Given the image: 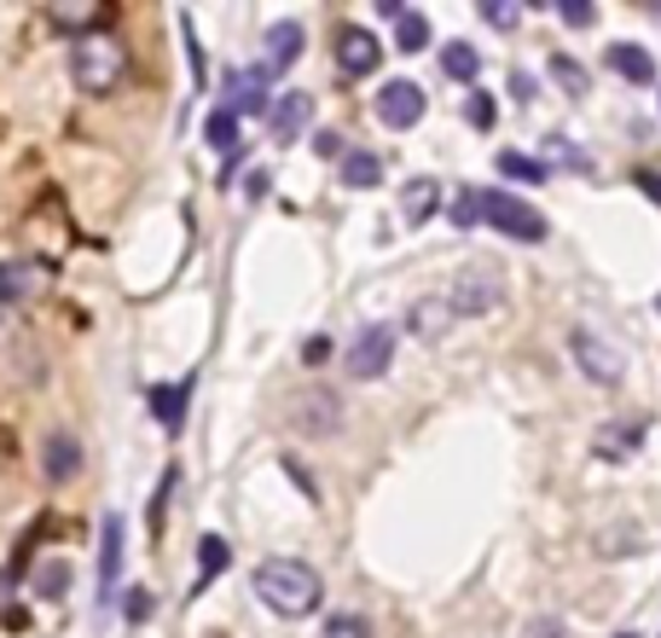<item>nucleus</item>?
I'll return each instance as SVG.
<instances>
[{"label":"nucleus","mask_w":661,"mask_h":638,"mask_svg":"<svg viewBox=\"0 0 661 638\" xmlns=\"http://www.w3.org/2000/svg\"><path fill=\"white\" fill-rule=\"evenodd\" d=\"M319 575L302 558H267L262 569H256V598L267 603L274 615H284V621H302V615H314V603H319Z\"/></svg>","instance_id":"1"},{"label":"nucleus","mask_w":661,"mask_h":638,"mask_svg":"<svg viewBox=\"0 0 661 638\" xmlns=\"http://www.w3.org/2000/svg\"><path fill=\"white\" fill-rule=\"evenodd\" d=\"M71 76H76V88L81 93H111L116 81L128 76V47L116 41V36H88V41H76L71 47Z\"/></svg>","instance_id":"2"},{"label":"nucleus","mask_w":661,"mask_h":638,"mask_svg":"<svg viewBox=\"0 0 661 638\" xmlns=\"http://www.w3.org/2000/svg\"><path fill=\"white\" fill-rule=\"evenodd\" d=\"M569 355H574V366H581L592 383H603V390H615V383L626 378V348L609 343L603 331H592V326L569 331Z\"/></svg>","instance_id":"3"},{"label":"nucleus","mask_w":661,"mask_h":638,"mask_svg":"<svg viewBox=\"0 0 661 638\" xmlns=\"http://www.w3.org/2000/svg\"><path fill=\"white\" fill-rule=\"evenodd\" d=\"M482 221L499 227L505 239H517V244H539V239H546V215H539L534 204H522L517 192H482Z\"/></svg>","instance_id":"4"},{"label":"nucleus","mask_w":661,"mask_h":638,"mask_svg":"<svg viewBox=\"0 0 661 638\" xmlns=\"http://www.w3.org/2000/svg\"><path fill=\"white\" fill-rule=\"evenodd\" d=\"M453 314H470V319H476V314H494L499 308V296H505V284H499V273H494V267H465V273L459 279H453Z\"/></svg>","instance_id":"5"},{"label":"nucleus","mask_w":661,"mask_h":638,"mask_svg":"<svg viewBox=\"0 0 661 638\" xmlns=\"http://www.w3.org/2000/svg\"><path fill=\"white\" fill-rule=\"evenodd\" d=\"M423 105H430V99H423V88H418V81H406V76L383 81L378 99H371V111H378L383 128H412L418 116H423Z\"/></svg>","instance_id":"6"},{"label":"nucleus","mask_w":661,"mask_h":638,"mask_svg":"<svg viewBox=\"0 0 661 638\" xmlns=\"http://www.w3.org/2000/svg\"><path fill=\"white\" fill-rule=\"evenodd\" d=\"M395 360V326H366L348 343V378H383Z\"/></svg>","instance_id":"7"},{"label":"nucleus","mask_w":661,"mask_h":638,"mask_svg":"<svg viewBox=\"0 0 661 638\" xmlns=\"http://www.w3.org/2000/svg\"><path fill=\"white\" fill-rule=\"evenodd\" d=\"M378 59H383V47H378L371 29H360V24L336 29V71H343V76H371V71H378Z\"/></svg>","instance_id":"8"},{"label":"nucleus","mask_w":661,"mask_h":638,"mask_svg":"<svg viewBox=\"0 0 661 638\" xmlns=\"http://www.w3.org/2000/svg\"><path fill=\"white\" fill-rule=\"evenodd\" d=\"M227 93H232V105H227L232 116H262V111H274L262 64H244V71H232V76H227Z\"/></svg>","instance_id":"9"},{"label":"nucleus","mask_w":661,"mask_h":638,"mask_svg":"<svg viewBox=\"0 0 661 638\" xmlns=\"http://www.w3.org/2000/svg\"><path fill=\"white\" fill-rule=\"evenodd\" d=\"M406 326L418 331V337H447L453 326H459V314H453V296L435 291V296H418L412 314H406Z\"/></svg>","instance_id":"10"},{"label":"nucleus","mask_w":661,"mask_h":638,"mask_svg":"<svg viewBox=\"0 0 661 638\" xmlns=\"http://www.w3.org/2000/svg\"><path fill=\"white\" fill-rule=\"evenodd\" d=\"M41 470H47V482H71L76 470H81V442H76L71 430H53V435H47Z\"/></svg>","instance_id":"11"},{"label":"nucleus","mask_w":661,"mask_h":638,"mask_svg":"<svg viewBox=\"0 0 661 638\" xmlns=\"http://www.w3.org/2000/svg\"><path fill=\"white\" fill-rule=\"evenodd\" d=\"M116 575H123V516H105V540H99V603H111Z\"/></svg>","instance_id":"12"},{"label":"nucleus","mask_w":661,"mask_h":638,"mask_svg":"<svg viewBox=\"0 0 661 638\" xmlns=\"http://www.w3.org/2000/svg\"><path fill=\"white\" fill-rule=\"evenodd\" d=\"M291 412H296V430H308V435H331V430H336V412H343V400L326 395V390H314V395L291 400Z\"/></svg>","instance_id":"13"},{"label":"nucleus","mask_w":661,"mask_h":638,"mask_svg":"<svg viewBox=\"0 0 661 638\" xmlns=\"http://www.w3.org/2000/svg\"><path fill=\"white\" fill-rule=\"evenodd\" d=\"M151 412H157V424L168 430V435H180V424H186V400H192V378L186 383H151Z\"/></svg>","instance_id":"14"},{"label":"nucleus","mask_w":661,"mask_h":638,"mask_svg":"<svg viewBox=\"0 0 661 638\" xmlns=\"http://www.w3.org/2000/svg\"><path fill=\"white\" fill-rule=\"evenodd\" d=\"M47 18H53V29H64V36L88 41V36H99V29L111 24V7H99V0H88V7H53Z\"/></svg>","instance_id":"15"},{"label":"nucleus","mask_w":661,"mask_h":638,"mask_svg":"<svg viewBox=\"0 0 661 638\" xmlns=\"http://www.w3.org/2000/svg\"><path fill=\"white\" fill-rule=\"evenodd\" d=\"M302 41H308V29H302L296 18H284L267 29V76L274 71H291V64L302 59Z\"/></svg>","instance_id":"16"},{"label":"nucleus","mask_w":661,"mask_h":638,"mask_svg":"<svg viewBox=\"0 0 661 638\" xmlns=\"http://www.w3.org/2000/svg\"><path fill=\"white\" fill-rule=\"evenodd\" d=\"M308 116H314V93H284V99H274V111H267V123H274V133L279 140H296L302 128H308Z\"/></svg>","instance_id":"17"},{"label":"nucleus","mask_w":661,"mask_h":638,"mask_svg":"<svg viewBox=\"0 0 661 638\" xmlns=\"http://www.w3.org/2000/svg\"><path fill=\"white\" fill-rule=\"evenodd\" d=\"M343 187L348 192L383 187V157H378V151H348V157H343Z\"/></svg>","instance_id":"18"},{"label":"nucleus","mask_w":661,"mask_h":638,"mask_svg":"<svg viewBox=\"0 0 661 638\" xmlns=\"http://www.w3.org/2000/svg\"><path fill=\"white\" fill-rule=\"evenodd\" d=\"M609 71L626 76V81H656V59L644 53V47H633V41H615L609 47Z\"/></svg>","instance_id":"19"},{"label":"nucleus","mask_w":661,"mask_h":638,"mask_svg":"<svg viewBox=\"0 0 661 638\" xmlns=\"http://www.w3.org/2000/svg\"><path fill=\"white\" fill-rule=\"evenodd\" d=\"M435 209H441V187H435V180H412V187L401 192V215H406L412 227H423Z\"/></svg>","instance_id":"20"},{"label":"nucleus","mask_w":661,"mask_h":638,"mask_svg":"<svg viewBox=\"0 0 661 638\" xmlns=\"http://www.w3.org/2000/svg\"><path fill=\"white\" fill-rule=\"evenodd\" d=\"M441 71H447L453 81H476L482 76V53L470 41H447L441 47Z\"/></svg>","instance_id":"21"},{"label":"nucleus","mask_w":661,"mask_h":638,"mask_svg":"<svg viewBox=\"0 0 661 638\" xmlns=\"http://www.w3.org/2000/svg\"><path fill=\"white\" fill-rule=\"evenodd\" d=\"M203 140H209L220 157H232V151L244 145V140H239V116H232V111H215V116H209V128H203Z\"/></svg>","instance_id":"22"},{"label":"nucleus","mask_w":661,"mask_h":638,"mask_svg":"<svg viewBox=\"0 0 661 638\" xmlns=\"http://www.w3.org/2000/svg\"><path fill=\"white\" fill-rule=\"evenodd\" d=\"M220 569H227V540H220V534H203L198 540V586H209Z\"/></svg>","instance_id":"23"},{"label":"nucleus","mask_w":661,"mask_h":638,"mask_svg":"<svg viewBox=\"0 0 661 638\" xmlns=\"http://www.w3.org/2000/svg\"><path fill=\"white\" fill-rule=\"evenodd\" d=\"M499 175L505 180H522V187H539V180H546V163L522 157V151H499Z\"/></svg>","instance_id":"24"},{"label":"nucleus","mask_w":661,"mask_h":638,"mask_svg":"<svg viewBox=\"0 0 661 638\" xmlns=\"http://www.w3.org/2000/svg\"><path fill=\"white\" fill-rule=\"evenodd\" d=\"M395 47L401 53H423V47H430V18H423V12H406L395 24Z\"/></svg>","instance_id":"25"},{"label":"nucleus","mask_w":661,"mask_h":638,"mask_svg":"<svg viewBox=\"0 0 661 638\" xmlns=\"http://www.w3.org/2000/svg\"><path fill=\"white\" fill-rule=\"evenodd\" d=\"M638 435H644V424L603 430V435H598V442H592V447H598V459H609V464H615V459H626V452H633V442H638Z\"/></svg>","instance_id":"26"},{"label":"nucleus","mask_w":661,"mask_h":638,"mask_svg":"<svg viewBox=\"0 0 661 638\" xmlns=\"http://www.w3.org/2000/svg\"><path fill=\"white\" fill-rule=\"evenodd\" d=\"M36 284H41V267H0V296H7V302L29 296Z\"/></svg>","instance_id":"27"},{"label":"nucleus","mask_w":661,"mask_h":638,"mask_svg":"<svg viewBox=\"0 0 661 638\" xmlns=\"http://www.w3.org/2000/svg\"><path fill=\"white\" fill-rule=\"evenodd\" d=\"M64 586H71V563H64V558H47V563L36 569V592H41V598H64Z\"/></svg>","instance_id":"28"},{"label":"nucleus","mask_w":661,"mask_h":638,"mask_svg":"<svg viewBox=\"0 0 661 638\" xmlns=\"http://www.w3.org/2000/svg\"><path fill=\"white\" fill-rule=\"evenodd\" d=\"M551 76L563 81L569 93H586V88H592V76H586V71H581V64H574L569 53H551Z\"/></svg>","instance_id":"29"},{"label":"nucleus","mask_w":661,"mask_h":638,"mask_svg":"<svg viewBox=\"0 0 661 638\" xmlns=\"http://www.w3.org/2000/svg\"><path fill=\"white\" fill-rule=\"evenodd\" d=\"M447 215H453V227H459V232H470V227L482 221V192H465V197H459V204H453Z\"/></svg>","instance_id":"30"},{"label":"nucleus","mask_w":661,"mask_h":638,"mask_svg":"<svg viewBox=\"0 0 661 638\" xmlns=\"http://www.w3.org/2000/svg\"><path fill=\"white\" fill-rule=\"evenodd\" d=\"M180 36H186V64H192V81L203 88V76H209V71H203V47H198V29H192V18H180Z\"/></svg>","instance_id":"31"},{"label":"nucleus","mask_w":661,"mask_h":638,"mask_svg":"<svg viewBox=\"0 0 661 638\" xmlns=\"http://www.w3.org/2000/svg\"><path fill=\"white\" fill-rule=\"evenodd\" d=\"M326 638H371V627L360 615H331L326 621Z\"/></svg>","instance_id":"32"},{"label":"nucleus","mask_w":661,"mask_h":638,"mask_svg":"<svg viewBox=\"0 0 661 638\" xmlns=\"http://www.w3.org/2000/svg\"><path fill=\"white\" fill-rule=\"evenodd\" d=\"M557 18H563L569 29H586L592 18H598V12H592L586 0H557Z\"/></svg>","instance_id":"33"},{"label":"nucleus","mask_w":661,"mask_h":638,"mask_svg":"<svg viewBox=\"0 0 661 638\" xmlns=\"http://www.w3.org/2000/svg\"><path fill=\"white\" fill-rule=\"evenodd\" d=\"M151 610H157V598H151L145 586H134V592L123 598V615H128V621H151Z\"/></svg>","instance_id":"34"},{"label":"nucleus","mask_w":661,"mask_h":638,"mask_svg":"<svg viewBox=\"0 0 661 638\" xmlns=\"http://www.w3.org/2000/svg\"><path fill=\"white\" fill-rule=\"evenodd\" d=\"M465 116H470V123H476V128H494V99L470 88V99H465Z\"/></svg>","instance_id":"35"},{"label":"nucleus","mask_w":661,"mask_h":638,"mask_svg":"<svg viewBox=\"0 0 661 638\" xmlns=\"http://www.w3.org/2000/svg\"><path fill=\"white\" fill-rule=\"evenodd\" d=\"M482 18H487V24H499V29H511V24L522 18V7H511V0H487Z\"/></svg>","instance_id":"36"},{"label":"nucleus","mask_w":661,"mask_h":638,"mask_svg":"<svg viewBox=\"0 0 661 638\" xmlns=\"http://www.w3.org/2000/svg\"><path fill=\"white\" fill-rule=\"evenodd\" d=\"M314 151H319V157H336V163H343V157H348V145H343V133H331V128H326V133H314Z\"/></svg>","instance_id":"37"},{"label":"nucleus","mask_w":661,"mask_h":638,"mask_svg":"<svg viewBox=\"0 0 661 638\" xmlns=\"http://www.w3.org/2000/svg\"><path fill=\"white\" fill-rule=\"evenodd\" d=\"M168 488H175V470L163 476V488H157V499H151V534L163 528V506H168Z\"/></svg>","instance_id":"38"},{"label":"nucleus","mask_w":661,"mask_h":638,"mask_svg":"<svg viewBox=\"0 0 661 638\" xmlns=\"http://www.w3.org/2000/svg\"><path fill=\"white\" fill-rule=\"evenodd\" d=\"M267 187H274V175H267V169H250V180H244V197H267Z\"/></svg>","instance_id":"39"},{"label":"nucleus","mask_w":661,"mask_h":638,"mask_svg":"<svg viewBox=\"0 0 661 638\" xmlns=\"http://www.w3.org/2000/svg\"><path fill=\"white\" fill-rule=\"evenodd\" d=\"M511 93L529 105V99H534V76H529V71H511Z\"/></svg>","instance_id":"40"},{"label":"nucleus","mask_w":661,"mask_h":638,"mask_svg":"<svg viewBox=\"0 0 661 638\" xmlns=\"http://www.w3.org/2000/svg\"><path fill=\"white\" fill-rule=\"evenodd\" d=\"M638 187H644V192H650L656 204H661V175H656V169H644V175H638Z\"/></svg>","instance_id":"41"},{"label":"nucleus","mask_w":661,"mask_h":638,"mask_svg":"<svg viewBox=\"0 0 661 638\" xmlns=\"http://www.w3.org/2000/svg\"><path fill=\"white\" fill-rule=\"evenodd\" d=\"M621 638H638V633H621Z\"/></svg>","instance_id":"42"}]
</instances>
